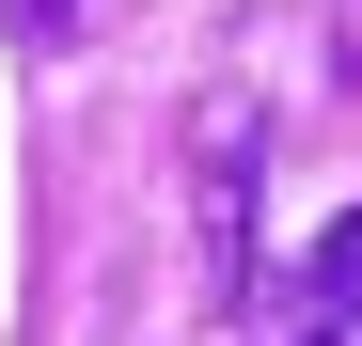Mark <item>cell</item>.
Returning <instances> with one entry per match:
<instances>
[{
    "label": "cell",
    "instance_id": "1",
    "mask_svg": "<svg viewBox=\"0 0 362 346\" xmlns=\"http://www.w3.org/2000/svg\"><path fill=\"white\" fill-rule=\"evenodd\" d=\"M252 157H268V110L252 95H205V283L221 299H252Z\"/></svg>",
    "mask_w": 362,
    "mask_h": 346
},
{
    "label": "cell",
    "instance_id": "2",
    "mask_svg": "<svg viewBox=\"0 0 362 346\" xmlns=\"http://www.w3.org/2000/svg\"><path fill=\"white\" fill-rule=\"evenodd\" d=\"M299 299H315V330H362V205L299 252Z\"/></svg>",
    "mask_w": 362,
    "mask_h": 346
},
{
    "label": "cell",
    "instance_id": "3",
    "mask_svg": "<svg viewBox=\"0 0 362 346\" xmlns=\"http://www.w3.org/2000/svg\"><path fill=\"white\" fill-rule=\"evenodd\" d=\"M16 16H32V32H47V16H79V0H16Z\"/></svg>",
    "mask_w": 362,
    "mask_h": 346
}]
</instances>
